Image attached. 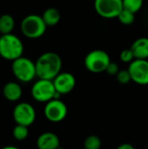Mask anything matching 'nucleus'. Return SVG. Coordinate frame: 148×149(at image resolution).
<instances>
[{"label": "nucleus", "instance_id": "393cba45", "mask_svg": "<svg viewBox=\"0 0 148 149\" xmlns=\"http://www.w3.org/2000/svg\"><path fill=\"white\" fill-rule=\"evenodd\" d=\"M1 149H20V148H17V147H14V146H7V147H3V148H2Z\"/></svg>", "mask_w": 148, "mask_h": 149}, {"label": "nucleus", "instance_id": "a878e982", "mask_svg": "<svg viewBox=\"0 0 148 149\" xmlns=\"http://www.w3.org/2000/svg\"><path fill=\"white\" fill-rule=\"evenodd\" d=\"M56 149H65V148H61V147L59 146L58 148H56Z\"/></svg>", "mask_w": 148, "mask_h": 149}, {"label": "nucleus", "instance_id": "6e6552de", "mask_svg": "<svg viewBox=\"0 0 148 149\" xmlns=\"http://www.w3.org/2000/svg\"><path fill=\"white\" fill-rule=\"evenodd\" d=\"M67 113V107L60 99H52L45 103L44 113L50 122L58 123L64 120Z\"/></svg>", "mask_w": 148, "mask_h": 149}, {"label": "nucleus", "instance_id": "f8f14e48", "mask_svg": "<svg viewBox=\"0 0 148 149\" xmlns=\"http://www.w3.org/2000/svg\"><path fill=\"white\" fill-rule=\"evenodd\" d=\"M36 144L38 149H56L60 146V141L56 134L44 132L38 137Z\"/></svg>", "mask_w": 148, "mask_h": 149}, {"label": "nucleus", "instance_id": "a211bd4d", "mask_svg": "<svg viewBox=\"0 0 148 149\" xmlns=\"http://www.w3.org/2000/svg\"><path fill=\"white\" fill-rule=\"evenodd\" d=\"M144 0H122L123 9L133 13H137L143 6Z\"/></svg>", "mask_w": 148, "mask_h": 149}, {"label": "nucleus", "instance_id": "2eb2a0df", "mask_svg": "<svg viewBox=\"0 0 148 149\" xmlns=\"http://www.w3.org/2000/svg\"><path fill=\"white\" fill-rule=\"evenodd\" d=\"M44 24H46V26H54L56 24H58L60 21V12L58 11V10H57L56 8L53 7H50L48 9H46L43 15L41 16Z\"/></svg>", "mask_w": 148, "mask_h": 149}, {"label": "nucleus", "instance_id": "4468645a", "mask_svg": "<svg viewBox=\"0 0 148 149\" xmlns=\"http://www.w3.org/2000/svg\"><path fill=\"white\" fill-rule=\"evenodd\" d=\"M134 58L147 59L148 58V38L142 37L137 38L130 47Z\"/></svg>", "mask_w": 148, "mask_h": 149}, {"label": "nucleus", "instance_id": "39448f33", "mask_svg": "<svg viewBox=\"0 0 148 149\" xmlns=\"http://www.w3.org/2000/svg\"><path fill=\"white\" fill-rule=\"evenodd\" d=\"M33 100L40 103H46L52 99H59L58 94L53 86L52 80L38 79L31 86V90Z\"/></svg>", "mask_w": 148, "mask_h": 149}, {"label": "nucleus", "instance_id": "dca6fc26", "mask_svg": "<svg viewBox=\"0 0 148 149\" xmlns=\"http://www.w3.org/2000/svg\"><path fill=\"white\" fill-rule=\"evenodd\" d=\"M15 27V19L10 14L0 16V33L1 35L11 33Z\"/></svg>", "mask_w": 148, "mask_h": 149}, {"label": "nucleus", "instance_id": "b1692460", "mask_svg": "<svg viewBox=\"0 0 148 149\" xmlns=\"http://www.w3.org/2000/svg\"><path fill=\"white\" fill-rule=\"evenodd\" d=\"M116 149H135L134 147L130 143H122Z\"/></svg>", "mask_w": 148, "mask_h": 149}, {"label": "nucleus", "instance_id": "f257e3e1", "mask_svg": "<svg viewBox=\"0 0 148 149\" xmlns=\"http://www.w3.org/2000/svg\"><path fill=\"white\" fill-rule=\"evenodd\" d=\"M35 66L38 79L52 80L61 72L62 59L58 53L47 52L38 58Z\"/></svg>", "mask_w": 148, "mask_h": 149}, {"label": "nucleus", "instance_id": "9b49d317", "mask_svg": "<svg viewBox=\"0 0 148 149\" xmlns=\"http://www.w3.org/2000/svg\"><path fill=\"white\" fill-rule=\"evenodd\" d=\"M53 86L56 92L60 95L70 93L76 86V79L73 74L67 72H60L53 79Z\"/></svg>", "mask_w": 148, "mask_h": 149}, {"label": "nucleus", "instance_id": "ddd939ff", "mask_svg": "<svg viewBox=\"0 0 148 149\" xmlns=\"http://www.w3.org/2000/svg\"><path fill=\"white\" fill-rule=\"evenodd\" d=\"M3 95L5 100L15 102L21 99L23 95V89L17 82L10 81L7 82L3 87Z\"/></svg>", "mask_w": 148, "mask_h": 149}, {"label": "nucleus", "instance_id": "f3484780", "mask_svg": "<svg viewBox=\"0 0 148 149\" xmlns=\"http://www.w3.org/2000/svg\"><path fill=\"white\" fill-rule=\"evenodd\" d=\"M28 135H29L28 127L17 124L14 127L13 130H12V136H13V138L15 140L18 141H24L25 139H27Z\"/></svg>", "mask_w": 148, "mask_h": 149}, {"label": "nucleus", "instance_id": "423d86ee", "mask_svg": "<svg viewBox=\"0 0 148 149\" xmlns=\"http://www.w3.org/2000/svg\"><path fill=\"white\" fill-rule=\"evenodd\" d=\"M111 62L109 54L99 49L90 52L85 58L84 64L87 71L92 73H101L106 72L108 64Z\"/></svg>", "mask_w": 148, "mask_h": 149}, {"label": "nucleus", "instance_id": "412c9836", "mask_svg": "<svg viewBox=\"0 0 148 149\" xmlns=\"http://www.w3.org/2000/svg\"><path fill=\"white\" fill-rule=\"evenodd\" d=\"M116 78L118 82L121 85H126L130 81H132L128 70H120L119 72L116 74Z\"/></svg>", "mask_w": 148, "mask_h": 149}, {"label": "nucleus", "instance_id": "4be33fe9", "mask_svg": "<svg viewBox=\"0 0 148 149\" xmlns=\"http://www.w3.org/2000/svg\"><path fill=\"white\" fill-rule=\"evenodd\" d=\"M120 58L124 63H131L134 59V56L131 51V49H125L120 54Z\"/></svg>", "mask_w": 148, "mask_h": 149}, {"label": "nucleus", "instance_id": "aec40b11", "mask_svg": "<svg viewBox=\"0 0 148 149\" xmlns=\"http://www.w3.org/2000/svg\"><path fill=\"white\" fill-rule=\"evenodd\" d=\"M117 18L119 19V21L122 24H124V25H130L135 20V14L131 12V11H129V10H127L122 9V10L118 15Z\"/></svg>", "mask_w": 148, "mask_h": 149}, {"label": "nucleus", "instance_id": "9d476101", "mask_svg": "<svg viewBox=\"0 0 148 149\" xmlns=\"http://www.w3.org/2000/svg\"><path fill=\"white\" fill-rule=\"evenodd\" d=\"M128 72L131 80L140 86L148 85V60L134 58L129 63Z\"/></svg>", "mask_w": 148, "mask_h": 149}, {"label": "nucleus", "instance_id": "1a4fd4ad", "mask_svg": "<svg viewBox=\"0 0 148 149\" xmlns=\"http://www.w3.org/2000/svg\"><path fill=\"white\" fill-rule=\"evenodd\" d=\"M94 9L101 17L115 18L123 9L122 0H94Z\"/></svg>", "mask_w": 148, "mask_h": 149}, {"label": "nucleus", "instance_id": "f03ea898", "mask_svg": "<svg viewBox=\"0 0 148 149\" xmlns=\"http://www.w3.org/2000/svg\"><path fill=\"white\" fill-rule=\"evenodd\" d=\"M24 44L21 39L12 34H3L0 36V57L3 59L13 61L23 56Z\"/></svg>", "mask_w": 148, "mask_h": 149}, {"label": "nucleus", "instance_id": "7ed1b4c3", "mask_svg": "<svg viewBox=\"0 0 148 149\" xmlns=\"http://www.w3.org/2000/svg\"><path fill=\"white\" fill-rule=\"evenodd\" d=\"M11 72L15 78L22 83H29L37 77L35 62L24 56L12 61Z\"/></svg>", "mask_w": 148, "mask_h": 149}, {"label": "nucleus", "instance_id": "6ab92c4d", "mask_svg": "<svg viewBox=\"0 0 148 149\" xmlns=\"http://www.w3.org/2000/svg\"><path fill=\"white\" fill-rule=\"evenodd\" d=\"M102 145L101 140L99 136L91 134L87 136L84 141V148L85 149H100Z\"/></svg>", "mask_w": 148, "mask_h": 149}, {"label": "nucleus", "instance_id": "20e7f679", "mask_svg": "<svg viewBox=\"0 0 148 149\" xmlns=\"http://www.w3.org/2000/svg\"><path fill=\"white\" fill-rule=\"evenodd\" d=\"M20 29L24 37L31 39H36L44 36L47 26L41 16L30 14L22 20Z\"/></svg>", "mask_w": 148, "mask_h": 149}, {"label": "nucleus", "instance_id": "5701e85b", "mask_svg": "<svg viewBox=\"0 0 148 149\" xmlns=\"http://www.w3.org/2000/svg\"><path fill=\"white\" fill-rule=\"evenodd\" d=\"M120 71V67H119V65L115 62H110L106 69V72L109 74V75H113V76H116V74L119 72Z\"/></svg>", "mask_w": 148, "mask_h": 149}, {"label": "nucleus", "instance_id": "bb28decb", "mask_svg": "<svg viewBox=\"0 0 148 149\" xmlns=\"http://www.w3.org/2000/svg\"><path fill=\"white\" fill-rule=\"evenodd\" d=\"M80 149H85V148H80Z\"/></svg>", "mask_w": 148, "mask_h": 149}, {"label": "nucleus", "instance_id": "0eeeda50", "mask_svg": "<svg viewBox=\"0 0 148 149\" xmlns=\"http://www.w3.org/2000/svg\"><path fill=\"white\" fill-rule=\"evenodd\" d=\"M36 111L32 105L27 102H20L13 109L12 116L16 124L30 127L36 120Z\"/></svg>", "mask_w": 148, "mask_h": 149}]
</instances>
